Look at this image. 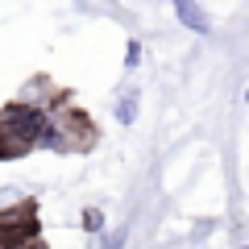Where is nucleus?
<instances>
[{
	"mask_svg": "<svg viewBox=\"0 0 249 249\" xmlns=\"http://www.w3.org/2000/svg\"><path fill=\"white\" fill-rule=\"evenodd\" d=\"M96 142V129L83 112H75L67 104V96L54 100V108H46V129H42V145L46 150H58V154H71V150H88Z\"/></svg>",
	"mask_w": 249,
	"mask_h": 249,
	"instance_id": "f257e3e1",
	"label": "nucleus"
},
{
	"mask_svg": "<svg viewBox=\"0 0 249 249\" xmlns=\"http://www.w3.org/2000/svg\"><path fill=\"white\" fill-rule=\"evenodd\" d=\"M42 129H46V112L29 108L13 100L0 112V158H21V154L42 145Z\"/></svg>",
	"mask_w": 249,
	"mask_h": 249,
	"instance_id": "f03ea898",
	"label": "nucleus"
},
{
	"mask_svg": "<svg viewBox=\"0 0 249 249\" xmlns=\"http://www.w3.org/2000/svg\"><path fill=\"white\" fill-rule=\"evenodd\" d=\"M29 241H37V216L29 199L0 208V245L4 249H25Z\"/></svg>",
	"mask_w": 249,
	"mask_h": 249,
	"instance_id": "7ed1b4c3",
	"label": "nucleus"
},
{
	"mask_svg": "<svg viewBox=\"0 0 249 249\" xmlns=\"http://www.w3.org/2000/svg\"><path fill=\"white\" fill-rule=\"evenodd\" d=\"M170 4H175L178 25H187L191 34H212V25H208V13L199 9V0H170Z\"/></svg>",
	"mask_w": 249,
	"mask_h": 249,
	"instance_id": "20e7f679",
	"label": "nucleus"
},
{
	"mask_svg": "<svg viewBox=\"0 0 249 249\" xmlns=\"http://www.w3.org/2000/svg\"><path fill=\"white\" fill-rule=\"evenodd\" d=\"M116 116H121L124 124H133V116H137V91H124V96H121V104H116Z\"/></svg>",
	"mask_w": 249,
	"mask_h": 249,
	"instance_id": "39448f33",
	"label": "nucleus"
},
{
	"mask_svg": "<svg viewBox=\"0 0 249 249\" xmlns=\"http://www.w3.org/2000/svg\"><path fill=\"white\" fill-rule=\"evenodd\" d=\"M124 241H129V229H124V224H116L112 237H104V245H100V249H124Z\"/></svg>",
	"mask_w": 249,
	"mask_h": 249,
	"instance_id": "423d86ee",
	"label": "nucleus"
},
{
	"mask_svg": "<svg viewBox=\"0 0 249 249\" xmlns=\"http://www.w3.org/2000/svg\"><path fill=\"white\" fill-rule=\"evenodd\" d=\"M83 220H88V224H83L88 232H100V229H104V216H100V208H88V212H83Z\"/></svg>",
	"mask_w": 249,
	"mask_h": 249,
	"instance_id": "0eeeda50",
	"label": "nucleus"
},
{
	"mask_svg": "<svg viewBox=\"0 0 249 249\" xmlns=\"http://www.w3.org/2000/svg\"><path fill=\"white\" fill-rule=\"evenodd\" d=\"M17 191H13V187H0V208H9V204H17Z\"/></svg>",
	"mask_w": 249,
	"mask_h": 249,
	"instance_id": "6e6552de",
	"label": "nucleus"
},
{
	"mask_svg": "<svg viewBox=\"0 0 249 249\" xmlns=\"http://www.w3.org/2000/svg\"><path fill=\"white\" fill-rule=\"evenodd\" d=\"M137 58H142V46L129 42V58H124V67H137Z\"/></svg>",
	"mask_w": 249,
	"mask_h": 249,
	"instance_id": "1a4fd4ad",
	"label": "nucleus"
},
{
	"mask_svg": "<svg viewBox=\"0 0 249 249\" xmlns=\"http://www.w3.org/2000/svg\"><path fill=\"white\" fill-rule=\"evenodd\" d=\"M25 249H46V245H42V241H29V245H25Z\"/></svg>",
	"mask_w": 249,
	"mask_h": 249,
	"instance_id": "9d476101",
	"label": "nucleus"
}]
</instances>
